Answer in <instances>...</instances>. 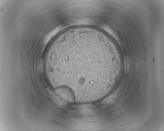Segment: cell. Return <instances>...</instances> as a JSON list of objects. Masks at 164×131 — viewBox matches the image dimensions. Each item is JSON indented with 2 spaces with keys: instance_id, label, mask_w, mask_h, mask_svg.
I'll return each mask as SVG.
<instances>
[{
  "instance_id": "cell-1",
  "label": "cell",
  "mask_w": 164,
  "mask_h": 131,
  "mask_svg": "<svg viewBox=\"0 0 164 131\" xmlns=\"http://www.w3.org/2000/svg\"><path fill=\"white\" fill-rule=\"evenodd\" d=\"M56 94L63 100L72 102L74 101V96L72 91L69 87L65 86L59 87L54 90Z\"/></svg>"
}]
</instances>
